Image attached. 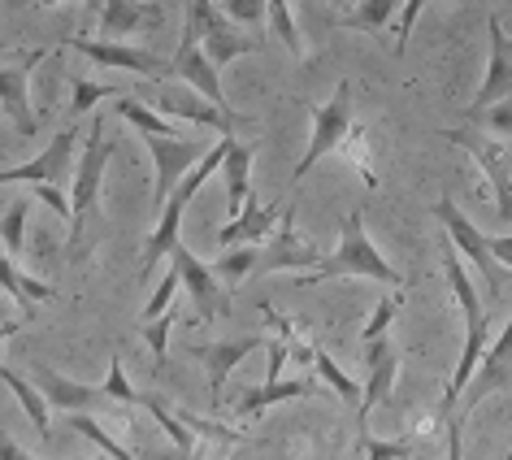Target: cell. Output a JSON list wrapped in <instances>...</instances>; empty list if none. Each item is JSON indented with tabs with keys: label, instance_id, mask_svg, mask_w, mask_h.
<instances>
[{
	"label": "cell",
	"instance_id": "6da1fadb",
	"mask_svg": "<svg viewBox=\"0 0 512 460\" xmlns=\"http://www.w3.org/2000/svg\"><path fill=\"white\" fill-rule=\"evenodd\" d=\"M330 278H374V283H382V287H404L400 270H395V265L374 248V239L365 235V213L361 209H352L348 217H343L339 248L330 252V257H322L317 270L296 274V283L313 287V283H330Z\"/></svg>",
	"mask_w": 512,
	"mask_h": 460
},
{
	"label": "cell",
	"instance_id": "7a4b0ae2",
	"mask_svg": "<svg viewBox=\"0 0 512 460\" xmlns=\"http://www.w3.org/2000/svg\"><path fill=\"white\" fill-rule=\"evenodd\" d=\"M222 161H226V135H217V144L204 152L196 170L183 174V183L174 187V196L161 204V222H157V230H152V239H148V248H144V274H152V270L161 265V257H170V252H174V244H178V226H183L187 204L196 200V191L209 183V174H213V170H222Z\"/></svg>",
	"mask_w": 512,
	"mask_h": 460
},
{
	"label": "cell",
	"instance_id": "3957f363",
	"mask_svg": "<svg viewBox=\"0 0 512 460\" xmlns=\"http://www.w3.org/2000/svg\"><path fill=\"white\" fill-rule=\"evenodd\" d=\"M109 152H113V144L105 139V113H92V135H87V148H83L79 170H74V183H70V248L83 244L87 217H92L100 204V178H105Z\"/></svg>",
	"mask_w": 512,
	"mask_h": 460
},
{
	"label": "cell",
	"instance_id": "277c9868",
	"mask_svg": "<svg viewBox=\"0 0 512 460\" xmlns=\"http://www.w3.org/2000/svg\"><path fill=\"white\" fill-rule=\"evenodd\" d=\"M434 217L443 222L447 239H452V244L460 248V257L473 261V270H478V278L486 283V291H491V296H504V265H499L495 252H491V235H482V230L456 209L452 196H439V200H434Z\"/></svg>",
	"mask_w": 512,
	"mask_h": 460
},
{
	"label": "cell",
	"instance_id": "5b68a950",
	"mask_svg": "<svg viewBox=\"0 0 512 460\" xmlns=\"http://www.w3.org/2000/svg\"><path fill=\"white\" fill-rule=\"evenodd\" d=\"M443 139L469 152L473 165L486 174V183L495 187L499 222H512V152H508V139L478 135V131H443Z\"/></svg>",
	"mask_w": 512,
	"mask_h": 460
},
{
	"label": "cell",
	"instance_id": "8992f818",
	"mask_svg": "<svg viewBox=\"0 0 512 460\" xmlns=\"http://www.w3.org/2000/svg\"><path fill=\"white\" fill-rule=\"evenodd\" d=\"M348 131H352V83H339L335 96L313 113V139H309V152L300 157V165L291 170V191H300V178L322 157H330V152L348 139Z\"/></svg>",
	"mask_w": 512,
	"mask_h": 460
},
{
	"label": "cell",
	"instance_id": "52a82bcc",
	"mask_svg": "<svg viewBox=\"0 0 512 460\" xmlns=\"http://www.w3.org/2000/svg\"><path fill=\"white\" fill-rule=\"evenodd\" d=\"M170 261L178 265V274H183V287H187L191 313H196L204 326H213L217 317H226V313H230V291H222L226 283L213 274V265H204V261L196 257V252L183 248V244H174Z\"/></svg>",
	"mask_w": 512,
	"mask_h": 460
},
{
	"label": "cell",
	"instance_id": "ba28073f",
	"mask_svg": "<svg viewBox=\"0 0 512 460\" xmlns=\"http://www.w3.org/2000/svg\"><path fill=\"white\" fill-rule=\"evenodd\" d=\"M148 139V152H152V165H157V209L165 200L174 196V187L183 183V174L196 165L209 148H200L196 139H187V135H144Z\"/></svg>",
	"mask_w": 512,
	"mask_h": 460
},
{
	"label": "cell",
	"instance_id": "9c48e42d",
	"mask_svg": "<svg viewBox=\"0 0 512 460\" xmlns=\"http://www.w3.org/2000/svg\"><path fill=\"white\" fill-rule=\"evenodd\" d=\"M44 57H48V48H31L18 66H0V109H5V118L18 126V135H35V126H40L27 87H31V70L40 66Z\"/></svg>",
	"mask_w": 512,
	"mask_h": 460
},
{
	"label": "cell",
	"instance_id": "30bf717a",
	"mask_svg": "<svg viewBox=\"0 0 512 460\" xmlns=\"http://www.w3.org/2000/svg\"><path fill=\"white\" fill-rule=\"evenodd\" d=\"M361 352H365V387H361V408H356V421L369 426V413L387 404L395 378H400V352H395V343L387 335L374 339Z\"/></svg>",
	"mask_w": 512,
	"mask_h": 460
},
{
	"label": "cell",
	"instance_id": "8fae6325",
	"mask_svg": "<svg viewBox=\"0 0 512 460\" xmlns=\"http://www.w3.org/2000/svg\"><path fill=\"white\" fill-rule=\"evenodd\" d=\"M70 48H79L83 57H92L96 66H109V70H126V74H144V79H165L174 74V66H165L144 48H126L118 40H92V35H74Z\"/></svg>",
	"mask_w": 512,
	"mask_h": 460
},
{
	"label": "cell",
	"instance_id": "7c38bea8",
	"mask_svg": "<svg viewBox=\"0 0 512 460\" xmlns=\"http://www.w3.org/2000/svg\"><path fill=\"white\" fill-rule=\"evenodd\" d=\"M486 31H491V61H486V83L478 87V96H473V105L465 109V118L473 113L499 105V100H512V40L499 27V18L491 14L486 18Z\"/></svg>",
	"mask_w": 512,
	"mask_h": 460
},
{
	"label": "cell",
	"instance_id": "4fadbf2b",
	"mask_svg": "<svg viewBox=\"0 0 512 460\" xmlns=\"http://www.w3.org/2000/svg\"><path fill=\"white\" fill-rule=\"evenodd\" d=\"M74 183V126L57 131V139L48 144L40 157L18 165V170H0V187L5 183Z\"/></svg>",
	"mask_w": 512,
	"mask_h": 460
},
{
	"label": "cell",
	"instance_id": "5bb4252c",
	"mask_svg": "<svg viewBox=\"0 0 512 460\" xmlns=\"http://www.w3.org/2000/svg\"><path fill=\"white\" fill-rule=\"evenodd\" d=\"M291 217H296V200H287L283 204V217H278V230H274V239L261 248V261H256V270H317L322 265V257L309 248V244H300L296 239V230H291Z\"/></svg>",
	"mask_w": 512,
	"mask_h": 460
},
{
	"label": "cell",
	"instance_id": "9a60e30c",
	"mask_svg": "<svg viewBox=\"0 0 512 460\" xmlns=\"http://www.w3.org/2000/svg\"><path fill=\"white\" fill-rule=\"evenodd\" d=\"M170 66H174V79H183L196 96H204V100H213V105L230 109L226 96H222V83H217V66L209 61V53H204L200 44H183V40H178V53H174Z\"/></svg>",
	"mask_w": 512,
	"mask_h": 460
},
{
	"label": "cell",
	"instance_id": "2e32d148",
	"mask_svg": "<svg viewBox=\"0 0 512 460\" xmlns=\"http://www.w3.org/2000/svg\"><path fill=\"white\" fill-rule=\"evenodd\" d=\"M508 374H512V317H508L504 335L495 339V348H486L482 365H478V374L469 378V387H465V395H460V400H465L469 408H473V404H482L495 387H504Z\"/></svg>",
	"mask_w": 512,
	"mask_h": 460
},
{
	"label": "cell",
	"instance_id": "e0dca14e",
	"mask_svg": "<svg viewBox=\"0 0 512 460\" xmlns=\"http://www.w3.org/2000/svg\"><path fill=\"white\" fill-rule=\"evenodd\" d=\"M278 217H283V209H274V204H256L248 196V204H243L239 217H230V222L217 230V248H239V244H261L265 235L278 226Z\"/></svg>",
	"mask_w": 512,
	"mask_h": 460
},
{
	"label": "cell",
	"instance_id": "ac0fdd59",
	"mask_svg": "<svg viewBox=\"0 0 512 460\" xmlns=\"http://www.w3.org/2000/svg\"><path fill=\"white\" fill-rule=\"evenodd\" d=\"M256 348H265V339L243 335V339H226V343H204V348H191V352H196L200 361H204V369H209V391L222 395L230 369H235L239 361H248Z\"/></svg>",
	"mask_w": 512,
	"mask_h": 460
},
{
	"label": "cell",
	"instance_id": "d6986e66",
	"mask_svg": "<svg viewBox=\"0 0 512 460\" xmlns=\"http://www.w3.org/2000/svg\"><path fill=\"white\" fill-rule=\"evenodd\" d=\"M161 109L165 113H174V118H187V122H196V126H213L217 135H235V126H243L248 118L235 109H222V105H213V100H196V96H161Z\"/></svg>",
	"mask_w": 512,
	"mask_h": 460
},
{
	"label": "cell",
	"instance_id": "ffe728a7",
	"mask_svg": "<svg viewBox=\"0 0 512 460\" xmlns=\"http://www.w3.org/2000/svg\"><path fill=\"white\" fill-rule=\"evenodd\" d=\"M296 395H317V382L313 378H274V382H256L239 395L235 404V417H256L265 408L283 404V400H296Z\"/></svg>",
	"mask_w": 512,
	"mask_h": 460
},
{
	"label": "cell",
	"instance_id": "44dd1931",
	"mask_svg": "<svg viewBox=\"0 0 512 460\" xmlns=\"http://www.w3.org/2000/svg\"><path fill=\"white\" fill-rule=\"evenodd\" d=\"M152 14H161L157 0H105L100 9V40H126L131 31H139Z\"/></svg>",
	"mask_w": 512,
	"mask_h": 460
},
{
	"label": "cell",
	"instance_id": "7402d4cb",
	"mask_svg": "<svg viewBox=\"0 0 512 460\" xmlns=\"http://www.w3.org/2000/svg\"><path fill=\"white\" fill-rule=\"evenodd\" d=\"M200 48L209 53L213 66H226V61H239V57L261 53V40H252V35H239V31H235V22H230L226 14H217V22H213L209 31H204Z\"/></svg>",
	"mask_w": 512,
	"mask_h": 460
},
{
	"label": "cell",
	"instance_id": "603a6c76",
	"mask_svg": "<svg viewBox=\"0 0 512 460\" xmlns=\"http://www.w3.org/2000/svg\"><path fill=\"white\" fill-rule=\"evenodd\" d=\"M35 387L44 391V400L48 404H57V408H70V413H87L100 395V387H83V382H70V378H61L53 374V369H35Z\"/></svg>",
	"mask_w": 512,
	"mask_h": 460
},
{
	"label": "cell",
	"instance_id": "cb8c5ba5",
	"mask_svg": "<svg viewBox=\"0 0 512 460\" xmlns=\"http://www.w3.org/2000/svg\"><path fill=\"white\" fill-rule=\"evenodd\" d=\"M248 170H252V148L239 144L235 135H226V161H222V174H226V209L230 217L243 213V204H248L252 187H248Z\"/></svg>",
	"mask_w": 512,
	"mask_h": 460
},
{
	"label": "cell",
	"instance_id": "d4e9b609",
	"mask_svg": "<svg viewBox=\"0 0 512 460\" xmlns=\"http://www.w3.org/2000/svg\"><path fill=\"white\" fill-rule=\"evenodd\" d=\"M0 287H5L9 296L22 304V313H27V317L35 313V304H48V300L57 296V287H48V283H40V278L22 274L9 252H0Z\"/></svg>",
	"mask_w": 512,
	"mask_h": 460
},
{
	"label": "cell",
	"instance_id": "484cf974",
	"mask_svg": "<svg viewBox=\"0 0 512 460\" xmlns=\"http://www.w3.org/2000/svg\"><path fill=\"white\" fill-rule=\"evenodd\" d=\"M0 382H5V387L18 395L22 413H27V417H31V426H35V430H40L44 439H48V434H53V430H48V400H44V391L35 387V382H27L22 374H14V369H9V365H0Z\"/></svg>",
	"mask_w": 512,
	"mask_h": 460
},
{
	"label": "cell",
	"instance_id": "4316f807",
	"mask_svg": "<svg viewBox=\"0 0 512 460\" xmlns=\"http://www.w3.org/2000/svg\"><path fill=\"white\" fill-rule=\"evenodd\" d=\"M139 404H144V408H148V413H152V417H157V426H161L165 434H170L174 452H178V456H187V452H191V430H187V421H183V417H178V413H174V408H170V404H165V400H161V395H152V391H139Z\"/></svg>",
	"mask_w": 512,
	"mask_h": 460
},
{
	"label": "cell",
	"instance_id": "83f0119b",
	"mask_svg": "<svg viewBox=\"0 0 512 460\" xmlns=\"http://www.w3.org/2000/svg\"><path fill=\"white\" fill-rule=\"evenodd\" d=\"M113 118H122V122H131L139 135H178L170 122L165 118H157L144 100H135V96H118L113 100Z\"/></svg>",
	"mask_w": 512,
	"mask_h": 460
},
{
	"label": "cell",
	"instance_id": "f1b7e54d",
	"mask_svg": "<svg viewBox=\"0 0 512 460\" xmlns=\"http://www.w3.org/2000/svg\"><path fill=\"white\" fill-rule=\"evenodd\" d=\"M395 9H400V0H361L352 14L339 18V27L343 31H382L395 18Z\"/></svg>",
	"mask_w": 512,
	"mask_h": 460
},
{
	"label": "cell",
	"instance_id": "f546056e",
	"mask_svg": "<svg viewBox=\"0 0 512 460\" xmlns=\"http://www.w3.org/2000/svg\"><path fill=\"white\" fill-rule=\"evenodd\" d=\"M256 261H261V248H256V244H239V248H226L222 257L213 261V274L222 278L226 287H235V283H243V278L256 270Z\"/></svg>",
	"mask_w": 512,
	"mask_h": 460
},
{
	"label": "cell",
	"instance_id": "4dcf8cb0",
	"mask_svg": "<svg viewBox=\"0 0 512 460\" xmlns=\"http://www.w3.org/2000/svg\"><path fill=\"white\" fill-rule=\"evenodd\" d=\"M313 369L322 374L326 387H335V395H339L343 404H348V408H361V387H356V382L335 365V356L322 352V348H313Z\"/></svg>",
	"mask_w": 512,
	"mask_h": 460
},
{
	"label": "cell",
	"instance_id": "1f68e13d",
	"mask_svg": "<svg viewBox=\"0 0 512 460\" xmlns=\"http://www.w3.org/2000/svg\"><path fill=\"white\" fill-rule=\"evenodd\" d=\"M27 217H31V200H27V196L9 200L5 217H0V244H5L9 257H22V239H27Z\"/></svg>",
	"mask_w": 512,
	"mask_h": 460
},
{
	"label": "cell",
	"instance_id": "d6a6232c",
	"mask_svg": "<svg viewBox=\"0 0 512 460\" xmlns=\"http://www.w3.org/2000/svg\"><path fill=\"white\" fill-rule=\"evenodd\" d=\"M70 426H74V430H79V434H83V439H87V443H96V447H100V452H109L113 460H135V456H131V452H126V447H122V443H118V439H113V434L105 430V426H100V421H96V417H87V413H74V417H70Z\"/></svg>",
	"mask_w": 512,
	"mask_h": 460
},
{
	"label": "cell",
	"instance_id": "836d02e7",
	"mask_svg": "<svg viewBox=\"0 0 512 460\" xmlns=\"http://www.w3.org/2000/svg\"><path fill=\"white\" fill-rule=\"evenodd\" d=\"M270 31L283 40V48L291 57H300L304 53V40H300V27H296V18H291V5L287 0H270Z\"/></svg>",
	"mask_w": 512,
	"mask_h": 460
},
{
	"label": "cell",
	"instance_id": "e575fe53",
	"mask_svg": "<svg viewBox=\"0 0 512 460\" xmlns=\"http://www.w3.org/2000/svg\"><path fill=\"white\" fill-rule=\"evenodd\" d=\"M74 83V100H70V118H87L100 100L113 96V83H92V79H70Z\"/></svg>",
	"mask_w": 512,
	"mask_h": 460
},
{
	"label": "cell",
	"instance_id": "d590c367",
	"mask_svg": "<svg viewBox=\"0 0 512 460\" xmlns=\"http://www.w3.org/2000/svg\"><path fill=\"white\" fill-rule=\"evenodd\" d=\"M217 9L235 22V27H261L270 14V0H217Z\"/></svg>",
	"mask_w": 512,
	"mask_h": 460
},
{
	"label": "cell",
	"instance_id": "8d00e7d4",
	"mask_svg": "<svg viewBox=\"0 0 512 460\" xmlns=\"http://www.w3.org/2000/svg\"><path fill=\"white\" fill-rule=\"evenodd\" d=\"M395 317H400V296H382V300L374 304V317H369L365 330H361V348H369V343H374V339L387 335Z\"/></svg>",
	"mask_w": 512,
	"mask_h": 460
},
{
	"label": "cell",
	"instance_id": "74e56055",
	"mask_svg": "<svg viewBox=\"0 0 512 460\" xmlns=\"http://www.w3.org/2000/svg\"><path fill=\"white\" fill-rule=\"evenodd\" d=\"M105 400H122V404H139V391L126 382V369H122V356H109V378H105Z\"/></svg>",
	"mask_w": 512,
	"mask_h": 460
},
{
	"label": "cell",
	"instance_id": "f35d334b",
	"mask_svg": "<svg viewBox=\"0 0 512 460\" xmlns=\"http://www.w3.org/2000/svg\"><path fill=\"white\" fill-rule=\"evenodd\" d=\"M183 287V274H178V265H170V274L161 278V287L152 291V300H148V309H144V322H157V317L170 309V300H174V291Z\"/></svg>",
	"mask_w": 512,
	"mask_h": 460
},
{
	"label": "cell",
	"instance_id": "ab89813d",
	"mask_svg": "<svg viewBox=\"0 0 512 460\" xmlns=\"http://www.w3.org/2000/svg\"><path fill=\"white\" fill-rule=\"evenodd\" d=\"M361 452L365 460H408L413 456V443H387V439H378V434H369L365 430V439H361Z\"/></svg>",
	"mask_w": 512,
	"mask_h": 460
},
{
	"label": "cell",
	"instance_id": "60d3db41",
	"mask_svg": "<svg viewBox=\"0 0 512 460\" xmlns=\"http://www.w3.org/2000/svg\"><path fill=\"white\" fill-rule=\"evenodd\" d=\"M469 122H482L491 135H499V139H512V100H499V105L482 109V113H473Z\"/></svg>",
	"mask_w": 512,
	"mask_h": 460
},
{
	"label": "cell",
	"instance_id": "b9f144b4",
	"mask_svg": "<svg viewBox=\"0 0 512 460\" xmlns=\"http://www.w3.org/2000/svg\"><path fill=\"white\" fill-rule=\"evenodd\" d=\"M421 9H426V0H404V14H400V27H395V53H404L408 35H413Z\"/></svg>",
	"mask_w": 512,
	"mask_h": 460
},
{
	"label": "cell",
	"instance_id": "7bdbcfd3",
	"mask_svg": "<svg viewBox=\"0 0 512 460\" xmlns=\"http://www.w3.org/2000/svg\"><path fill=\"white\" fill-rule=\"evenodd\" d=\"M170 326H174V317H157V322H148L144 326V339H148V348L152 352H157L161 356V361H165V348H170Z\"/></svg>",
	"mask_w": 512,
	"mask_h": 460
},
{
	"label": "cell",
	"instance_id": "ee69618b",
	"mask_svg": "<svg viewBox=\"0 0 512 460\" xmlns=\"http://www.w3.org/2000/svg\"><path fill=\"white\" fill-rule=\"evenodd\" d=\"M35 196H40V200L48 204V209H57V213L70 222V200L61 196V187H53V183H35Z\"/></svg>",
	"mask_w": 512,
	"mask_h": 460
},
{
	"label": "cell",
	"instance_id": "f6af8a7d",
	"mask_svg": "<svg viewBox=\"0 0 512 460\" xmlns=\"http://www.w3.org/2000/svg\"><path fill=\"white\" fill-rule=\"evenodd\" d=\"M447 460H465V439H460V426H456V421L447 426Z\"/></svg>",
	"mask_w": 512,
	"mask_h": 460
},
{
	"label": "cell",
	"instance_id": "bcb514c9",
	"mask_svg": "<svg viewBox=\"0 0 512 460\" xmlns=\"http://www.w3.org/2000/svg\"><path fill=\"white\" fill-rule=\"evenodd\" d=\"M491 252H495L499 265H508V270H512V235H495L491 239Z\"/></svg>",
	"mask_w": 512,
	"mask_h": 460
},
{
	"label": "cell",
	"instance_id": "7dc6e473",
	"mask_svg": "<svg viewBox=\"0 0 512 460\" xmlns=\"http://www.w3.org/2000/svg\"><path fill=\"white\" fill-rule=\"evenodd\" d=\"M0 460H40V456H27L14 439H5V434H0Z\"/></svg>",
	"mask_w": 512,
	"mask_h": 460
},
{
	"label": "cell",
	"instance_id": "c3c4849f",
	"mask_svg": "<svg viewBox=\"0 0 512 460\" xmlns=\"http://www.w3.org/2000/svg\"><path fill=\"white\" fill-rule=\"evenodd\" d=\"M100 9H105V0H87V14H96V18H100Z\"/></svg>",
	"mask_w": 512,
	"mask_h": 460
},
{
	"label": "cell",
	"instance_id": "681fc988",
	"mask_svg": "<svg viewBox=\"0 0 512 460\" xmlns=\"http://www.w3.org/2000/svg\"><path fill=\"white\" fill-rule=\"evenodd\" d=\"M40 5H44V9H48V5H61V0H40Z\"/></svg>",
	"mask_w": 512,
	"mask_h": 460
},
{
	"label": "cell",
	"instance_id": "f907efd6",
	"mask_svg": "<svg viewBox=\"0 0 512 460\" xmlns=\"http://www.w3.org/2000/svg\"><path fill=\"white\" fill-rule=\"evenodd\" d=\"M504 460H512V447H508V456H504Z\"/></svg>",
	"mask_w": 512,
	"mask_h": 460
}]
</instances>
